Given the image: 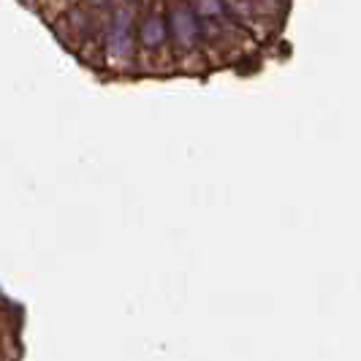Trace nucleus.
Listing matches in <instances>:
<instances>
[{"instance_id": "1", "label": "nucleus", "mask_w": 361, "mask_h": 361, "mask_svg": "<svg viewBox=\"0 0 361 361\" xmlns=\"http://www.w3.org/2000/svg\"><path fill=\"white\" fill-rule=\"evenodd\" d=\"M130 41H133V6L120 0L111 11L106 30V49L111 60H126L130 52Z\"/></svg>"}, {"instance_id": "2", "label": "nucleus", "mask_w": 361, "mask_h": 361, "mask_svg": "<svg viewBox=\"0 0 361 361\" xmlns=\"http://www.w3.org/2000/svg\"><path fill=\"white\" fill-rule=\"evenodd\" d=\"M166 19H169V36L180 49H193L201 41L204 27H201V19L196 17V11L190 8V3H177Z\"/></svg>"}, {"instance_id": "3", "label": "nucleus", "mask_w": 361, "mask_h": 361, "mask_svg": "<svg viewBox=\"0 0 361 361\" xmlns=\"http://www.w3.org/2000/svg\"><path fill=\"white\" fill-rule=\"evenodd\" d=\"M166 38H169V19L163 17L161 11L147 14L142 19V25H139V41H142V47L145 49H158V47L166 44Z\"/></svg>"}, {"instance_id": "4", "label": "nucleus", "mask_w": 361, "mask_h": 361, "mask_svg": "<svg viewBox=\"0 0 361 361\" xmlns=\"http://www.w3.org/2000/svg\"><path fill=\"white\" fill-rule=\"evenodd\" d=\"M190 8L196 11L201 22H223L228 14L223 0H190Z\"/></svg>"}, {"instance_id": "5", "label": "nucleus", "mask_w": 361, "mask_h": 361, "mask_svg": "<svg viewBox=\"0 0 361 361\" xmlns=\"http://www.w3.org/2000/svg\"><path fill=\"white\" fill-rule=\"evenodd\" d=\"M87 3H90V6H106L109 0H87Z\"/></svg>"}]
</instances>
